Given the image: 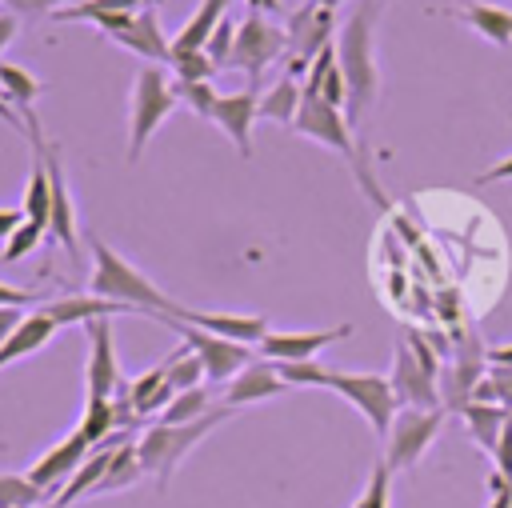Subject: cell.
Masks as SVG:
<instances>
[{"mask_svg": "<svg viewBox=\"0 0 512 508\" xmlns=\"http://www.w3.org/2000/svg\"><path fill=\"white\" fill-rule=\"evenodd\" d=\"M376 0H364L340 28V40H336V64L348 80V124L356 128L360 116L372 108L376 92H380V72H376Z\"/></svg>", "mask_w": 512, "mask_h": 508, "instance_id": "cell-1", "label": "cell"}, {"mask_svg": "<svg viewBox=\"0 0 512 508\" xmlns=\"http://www.w3.org/2000/svg\"><path fill=\"white\" fill-rule=\"evenodd\" d=\"M92 256H96V264H92V292L96 296H108V300H120V304H128V308H136V312H144L148 320L160 312V316H176L180 312V304L176 300H168L164 292H160V284H152L136 264H128L112 244H104L100 236H92Z\"/></svg>", "mask_w": 512, "mask_h": 508, "instance_id": "cell-2", "label": "cell"}, {"mask_svg": "<svg viewBox=\"0 0 512 508\" xmlns=\"http://www.w3.org/2000/svg\"><path fill=\"white\" fill-rule=\"evenodd\" d=\"M232 412H236V408L220 404V408H208V412H204L200 420H192V424H152V428L136 440V444H140L144 472L156 480L160 492H168V480H172V472L180 468V460H184L208 432H216Z\"/></svg>", "mask_w": 512, "mask_h": 508, "instance_id": "cell-3", "label": "cell"}, {"mask_svg": "<svg viewBox=\"0 0 512 508\" xmlns=\"http://www.w3.org/2000/svg\"><path fill=\"white\" fill-rule=\"evenodd\" d=\"M292 132H300V136H308V140H316V144H324V148H336V152L348 160V168L356 172V180L364 184V192H368L380 208L388 204V200H384V192L376 188L372 172L364 168L360 148H356V140H352V124H348V116H344L340 108L324 104L320 96H304V104H300V116H296Z\"/></svg>", "mask_w": 512, "mask_h": 508, "instance_id": "cell-4", "label": "cell"}, {"mask_svg": "<svg viewBox=\"0 0 512 508\" xmlns=\"http://www.w3.org/2000/svg\"><path fill=\"white\" fill-rule=\"evenodd\" d=\"M176 88L172 80L160 72V64H144L132 80V104H128V160H140L152 132L168 120V112L176 108Z\"/></svg>", "mask_w": 512, "mask_h": 508, "instance_id": "cell-5", "label": "cell"}, {"mask_svg": "<svg viewBox=\"0 0 512 508\" xmlns=\"http://www.w3.org/2000/svg\"><path fill=\"white\" fill-rule=\"evenodd\" d=\"M328 388L340 392L348 404L360 408V416L372 424V432L384 440L400 404H396V392H392V380L380 376V372H344V368H332L328 372Z\"/></svg>", "mask_w": 512, "mask_h": 508, "instance_id": "cell-6", "label": "cell"}, {"mask_svg": "<svg viewBox=\"0 0 512 508\" xmlns=\"http://www.w3.org/2000/svg\"><path fill=\"white\" fill-rule=\"evenodd\" d=\"M448 408H400L388 436H384V460L392 472H408L420 464L428 444L436 440Z\"/></svg>", "mask_w": 512, "mask_h": 508, "instance_id": "cell-7", "label": "cell"}, {"mask_svg": "<svg viewBox=\"0 0 512 508\" xmlns=\"http://www.w3.org/2000/svg\"><path fill=\"white\" fill-rule=\"evenodd\" d=\"M332 24H336V12L332 8H320L312 0H304L296 12H288V24H284V40H288V76H308L312 60L332 44ZM304 84V80H300Z\"/></svg>", "mask_w": 512, "mask_h": 508, "instance_id": "cell-8", "label": "cell"}, {"mask_svg": "<svg viewBox=\"0 0 512 508\" xmlns=\"http://www.w3.org/2000/svg\"><path fill=\"white\" fill-rule=\"evenodd\" d=\"M288 52V40H284V28L272 24L268 16L260 12H248L236 28V48H232V68H240L248 76V88L260 84V76L268 72L272 60H280Z\"/></svg>", "mask_w": 512, "mask_h": 508, "instance_id": "cell-9", "label": "cell"}, {"mask_svg": "<svg viewBox=\"0 0 512 508\" xmlns=\"http://www.w3.org/2000/svg\"><path fill=\"white\" fill-rule=\"evenodd\" d=\"M96 28H104L120 48L144 56V60H156V64H172V40L164 36V24H160V8L148 4L132 16H96L88 20Z\"/></svg>", "mask_w": 512, "mask_h": 508, "instance_id": "cell-10", "label": "cell"}, {"mask_svg": "<svg viewBox=\"0 0 512 508\" xmlns=\"http://www.w3.org/2000/svg\"><path fill=\"white\" fill-rule=\"evenodd\" d=\"M152 320H160L164 328L180 332V340L204 360V372H208V380H216V384L232 380L240 368L252 364V348H248V344L224 340V336H216V332H204V328H196V324H184V320H172V316H160V312H156Z\"/></svg>", "mask_w": 512, "mask_h": 508, "instance_id": "cell-11", "label": "cell"}, {"mask_svg": "<svg viewBox=\"0 0 512 508\" xmlns=\"http://www.w3.org/2000/svg\"><path fill=\"white\" fill-rule=\"evenodd\" d=\"M388 380H392V392H396V404L400 408H444L440 380L416 360V352L408 348V340H396Z\"/></svg>", "mask_w": 512, "mask_h": 508, "instance_id": "cell-12", "label": "cell"}, {"mask_svg": "<svg viewBox=\"0 0 512 508\" xmlns=\"http://www.w3.org/2000/svg\"><path fill=\"white\" fill-rule=\"evenodd\" d=\"M484 376H488V348H480V336L472 332L468 344L456 348V360L440 372V400H444V408L460 412L472 400V388Z\"/></svg>", "mask_w": 512, "mask_h": 508, "instance_id": "cell-13", "label": "cell"}, {"mask_svg": "<svg viewBox=\"0 0 512 508\" xmlns=\"http://www.w3.org/2000/svg\"><path fill=\"white\" fill-rule=\"evenodd\" d=\"M88 368H84V380H88V396H104L112 400L116 392H124L128 384L120 380V364H116V348H112V320H88Z\"/></svg>", "mask_w": 512, "mask_h": 508, "instance_id": "cell-14", "label": "cell"}, {"mask_svg": "<svg viewBox=\"0 0 512 508\" xmlns=\"http://www.w3.org/2000/svg\"><path fill=\"white\" fill-rule=\"evenodd\" d=\"M88 452H92V444H88V436L76 428L72 436H64L60 444H52V448H48L24 476H28L44 496H56V492L68 484V476L88 460Z\"/></svg>", "mask_w": 512, "mask_h": 508, "instance_id": "cell-15", "label": "cell"}, {"mask_svg": "<svg viewBox=\"0 0 512 508\" xmlns=\"http://www.w3.org/2000/svg\"><path fill=\"white\" fill-rule=\"evenodd\" d=\"M172 320H184V324H196V328L216 332V336H224V340L256 344V348H260V340L272 332V328H268V316H260V312H200V308H184V304H180V312H176Z\"/></svg>", "mask_w": 512, "mask_h": 508, "instance_id": "cell-16", "label": "cell"}, {"mask_svg": "<svg viewBox=\"0 0 512 508\" xmlns=\"http://www.w3.org/2000/svg\"><path fill=\"white\" fill-rule=\"evenodd\" d=\"M260 116V100H256V88H244V92H228L220 96L216 112H212V124L236 144L240 156H252V124Z\"/></svg>", "mask_w": 512, "mask_h": 508, "instance_id": "cell-17", "label": "cell"}, {"mask_svg": "<svg viewBox=\"0 0 512 508\" xmlns=\"http://www.w3.org/2000/svg\"><path fill=\"white\" fill-rule=\"evenodd\" d=\"M284 388H292V384L280 376V368H276L272 360H252L248 368H240V372L228 380L224 404H228V408H244V404H256V400H272V396H280Z\"/></svg>", "mask_w": 512, "mask_h": 508, "instance_id": "cell-18", "label": "cell"}, {"mask_svg": "<svg viewBox=\"0 0 512 508\" xmlns=\"http://www.w3.org/2000/svg\"><path fill=\"white\" fill-rule=\"evenodd\" d=\"M344 336H352V328L348 324H340V328H320V332H268L264 340H260V356L264 360H312L316 356V348H328V344H336V340H344Z\"/></svg>", "mask_w": 512, "mask_h": 508, "instance_id": "cell-19", "label": "cell"}, {"mask_svg": "<svg viewBox=\"0 0 512 508\" xmlns=\"http://www.w3.org/2000/svg\"><path fill=\"white\" fill-rule=\"evenodd\" d=\"M40 312L52 316L56 328H60V324H88V320H104V316H108V320H112V316H144V312H136V308L120 304V300L96 296V292H88V296H60V300L44 304Z\"/></svg>", "mask_w": 512, "mask_h": 508, "instance_id": "cell-20", "label": "cell"}, {"mask_svg": "<svg viewBox=\"0 0 512 508\" xmlns=\"http://www.w3.org/2000/svg\"><path fill=\"white\" fill-rule=\"evenodd\" d=\"M124 444V436L116 432V436H108L104 444H96L92 452H88V460L68 476V484L52 496V508H68V504H76V500H84V496H92L96 492V484L104 480V472H108V460H112V452Z\"/></svg>", "mask_w": 512, "mask_h": 508, "instance_id": "cell-21", "label": "cell"}, {"mask_svg": "<svg viewBox=\"0 0 512 508\" xmlns=\"http://www.w3.org/2000/svg\"><path fill=\"white\" fill-rule=\"evenodd\" d=\"M460 416H464V424H468V432H472V440L480 444V452H496V444H500V436H504V424H508V416H512V408H504V404H480V400H468L464 408H460Z\"/></svg>", "mask_w": 512, "mask_h": 508, "instance_id": "cell-22", "label": "cell"}, {"mask_svg": "<svg viewBox=\"0 0 512 508\" xmlns=\"http://www.w3.org/2000/svg\"><path fill=\"white\" fill-rule=\"evenodd\" d=\"M228 16V0H200V8L184 20V28L172 36V56L176 52H196L208 44V36L216 32V24Z\"/></svg>", "mask_w": 512, "mask_h": 508, "instance_id": "cell-23", "label": "cell"}, {"mask_svg": "<svg viewBox=\"0 0 512 508\" xmlns=\"http://www.w3.org/2000/svg\"><path fill=\"white\" fill-rule=\"evenodd\" d=\"M52 332H56L52 316H44V312L24 316V324H20V328L0 344V368H8V364H16V360L32 356L36 348H44V344L52 340Z\"/></svg>", "mask_w": 512, "mask_h": 508, "instance_id": "cell-24", "label": "cell"}, {"mask_svg": "<svg viewBox=\"0 0 512 508\" xmlns=\"http://www.w3.org/2000/svg\"><path fill=\"white\" fill-rule=\"evenodd\" d=\"M300 104H304V84L284 72V76L260 96V120H276V124L292 128L296 116H300Z\"/></svg>", "mask_w": 512, "mask_h": 508, "instance_id": "cell-25", "label": "cell"}, {"mask_svg": "<svg viewBox=\"0 0 512 508\" xmlns=\"http://www.w3.org/2000/svg\"><path fill=\"white\" fill-rule=\"evenodd\" d=\"M452 16H460L468 28H476L496 48H508L512 44V12L508 8H496V4H464Z\"/></svg>", "mask_w": 512, "mask_h": 508, "instance_id": "cell-26", "label": "cell"}, {"mask_svg": "<svg viewBox=\"0 0 512 508\" xmlns=\"http://www.w3.org/2000/svg\"><path fill=\"white\" fill-rule=\"evenodd\" d=\"M24 216L32 224H52V180H48V164L44 152L32 144V172H28V188H24Z\"/></svg>", "mask_w": 512, "mask_h": 508, "instance_id": "cell-27", "label": "cell"}, {"mask_svg": "<svg viewBox=\"0 0 512 508\" xmlns=\"http://www.w3.org/2000/svg\"><path fill=\"white\" fill-rule=\"evenodd\" d=\"M140 476H148V472H144V460H140V444L124 440V444L112 452V460H108V472H104V480L96 484V492H92V496H104V492H120V488L136 484Z\"/></svg>", "mask_w": 512, "mask_h": 508, "instance_id": "cell-28", "label": "cell"}, {"mask_svg": "<svg viewBox=\"0 0 512 508\" xmlns=\"http://www.w3.org/2000/svg\"><path fill=\"white\" fill-rule=\"evenodd\" d=\"M0 92H4V100L16 108V112H24V108H32L36 104V96L44 92V80H36L28 68H20V64H4L0 60Z\"/></svg>", "mask_w": 512, "mask_h": 508, "instance_id": "cell-29", "label": "cell"}, {"mask_svg": "<svg viewBox=\"0 0 512 508\" xmlns=\"http://www.w3.org/2000/svg\"><path fill=\"white\" fill-rule=\"evenodd\" d=\"M80 432L88 436V444H104L108 436L120 432V420H116V404L104 400V396H88L84 400V416H80Z\"/></svg>", "mask_w": 512, "mask_h": 508, "instance_id": "cell-30", "label": "cell"}, {"mask_svg": "<svg viewBox=\"0 0 512 508\" xmlns=\"http://www.w3.org/2000/svg\"><path fill=\"white\" fill-rule=\"evenodd\" d=\"M208 380V372H204V360L180 340V348L168 356V384L176 388V392H188V388H200Z\"/></svg>", "mask_w": 512, "mask_h": 508, "instance_id": "cell-31", "label": "cell"}, {"mask_svg": "<svg viewBox=\"0 0 512 508\" xmlns=\"http://www.w3.org/2000/svg\"><path fill=\"white\" fill-rule=\"evenodd\" d=\"M156 0H80L72 8H60L56 20H96V16H132Z\"/></svg>", "mask_w": 512, "mask_h": 508, "instance_id": "cell-32", "label": "cell"}, {"mask_svg": "<svg viewBox=\"0 0 512 508\" xmlns=\"http://www.w3.org/2000/svg\"><path fill=\"white\" fill-rule=\"evenodd\" d=\"M44 492L24 472H0V508H44Z\"/></svg>", "mask_w": 512, "mask_h": 508, "instance_id": "cell-33", "label": "cell"}, {"mask_svg": "<svg viewBox=\"0 0 512 508\" xmlns=\"http://www.w3.org/2000/svg\"><path fill=\"white\" fill-rule=\"evenodd\" d=\"M208 408H212V404H208V392H204V384H200V388L176 392L172 404L156 416V424H192V420H200Z\"/></svg>", "mask_w": 512, "mask_h": 508, "instance_id": "cell-34", "label": "cell"}, {"mask_svg": "<svg viewBox=\"0 0 512 508\" xmlns=\"http://www.w3.org/2000/svg\"><path fill=\"white\" fill-rule=\"evenodd\" d=\"M172 88H176L180 104H188L200 120H212V112L220 104V92L212 88V80H172Z\"/></svg>", "mask_w": 512, "mask_h": 508, "instance_id": "cell-35", "label": "cell"}, {"mask_svg": "<svg viewBox=\"0 0 512 508\" xmlns=\"http://www.w3.org/2000/svg\"><path fill=\"white\" fill-rule=\"evenodd\" d=\"M272 364H276V360H272ZM276 368H280V376H284L288 384H296V388H328V372H332V368H320L316 360H280Z\"/></svg>", "mask_w": 512, "mask_h": 508, "instance_id": "cell-36", "label": "cell"}, {"mask_svg": "<svg viewBox=\"0 0 512 508\" xmlns=\"http://www.w3.org/2000/svg\"><path fill=\"white\" fill-rule=\"evenodd\" d=\"M168 68L176 72V80H212V76L220 72V68L208 60L204 48H196V52H176Z\"/></svg>", "mask_w": 512, "mask_h": 508, "instance_id": "cell-37", "label": "cell"}, {"mask_svg": "<svg viewBox=\"0 0 512 508\" xmlns=\"http://www.w3.org/2000/svg\"><path fill=\"white\" fill-rule=\"evenodd\" d=\"M236 28L240 24H232L228 16L216 24V32L208 36V44H204V52H208V60L216 64V68H232V48H236Z\"/></svg>", "mask_w": 512, "mask_h": 508, "instance_id": "cell-38", "label": "cell"}, {"mask_svg": "<svg viewBox=\"0 0 512 508\" xmlns=\"http://www.w3.org/2000/svg\"><path fill=\"white\" fill-rule=\"evenodd\" d=\"M388 484H392V468H388V460H376L368 488L360 492V500L352 508H388Z\"/></svg>", "mask_w": 512, "mask_h": 508, "instance_id": "cell-39", "label": "cell"}, {"mask_svg": "<svg viewBox=\"0 0 512 508\" xmlns=\"http://www.w3.org/2000/svg\"><path fill=\"white\" fill-rule=\"evenodd\" d=\"M44 232H48L44 224L24 220V224H20V228H16V232L4 240V260H8V264H20V260H24V256H28V252L40 244V236H44Z\"/></svg>", "mask_w": 512, "mask_h": 508, "instance_id": "cell-40", "label": "cell"}, {"mask_svg": "<svg viewBox=\"0 0 512 508\" xmlns=\"http://www.w3.org/2000/svg\"><path fill=\"white\" fill-rule=\"evenodd\" d=\"M320 100L324 104H332V108H348V80H344V72H340V64L324 76V84H320Z\"/></svg>", "mask_w": 512, "mask_h": 508, "instance_id": "cell-41", "label": "cell"}, {"mask_svg": "<svg viewBox=\"0 0 512 508\" xmlns=\"http://www.w3.org/2000/svg\"><path fill=\"white\" fill-rule=\"evenodd\" d=\"M72 4H80V0H4V8L16 16H48V12H60Z\"/></svg>", "mask_w": 512, "mask_h": 508, "instance_id": "cell-42", "label": "cell"}, {"mask_svg": "<svg viewBox=\"0 0 512 508\" xmlns=\"http://www.w3.org/2000/svg\"><path fill=\"white\" fill-rule=\"evenodd\" d=\"M488 380L496 388V404L512 408V364H488Z\"/></svg>", "mask_w": 512, "mask_h": 508, "instance_id": "cell-43", "label": "cell"}, {"mask_svg": "<svg viewBox=\"0 0 512 508\" xmlns=\"http://www.w3.org/2000/svg\"><path fill=\"white\" fill-rule=\"evenodd\" d=\"M32 300H36V292H28V288H12V284L0 280V308H28Z\"/></svg>", "mask_w": 512, "mask_h": 508, "instance_id": "cell-44", "label": "cell"}, {"mask_svg": "<svg viewBox=\"0 0 512 508\" xmlns=\"http://www.w3.org/2000/svg\"><path fill=\"white\" fill-rule=\"evenodd\" d=\"M24 316H28L24 308H0V344H4L20 324H24Z\"/></svg>", "mask_w": 512, "mask_h": 508, "instance_id": "cell-45", "label": "cell"}, {"mask_svg": "<svg viewBox=\"0 0 512 508\" xmlns=\"http://www.w3.org/2000/svg\"><path fill=\"white\" fill-rule=\"evenodd\" d=\"M24 220H28L24 208H0V240H8Z\"/></svg>", "mask_w": 512, "mask_h": 508, "instance_id": "cell-46", "label": "cell"}, {"mask_svg": "<svg viewBox=\"0 0 512 508\" xmlns=\"http://www.w3.org/2000/svg\"><path fill=\"white\" fill-rule=\"evenodd\" d=\"M16 32H20V20H16V12H0V56H4V48L16 40Z\"/></svg>", "mask_w": 512, "mask_h": 508, "instance_id": "cell-47", "label": "cell"}, {"mask_svg": "<svg viewBox=\"0 0 512 508\" xmlns=\"http://www.w3.org/2000/svg\"><path fill=\"white\" fill-rule=\"evenodd\" d=\"M488 180H512V156H508V160H500V164H492L488 172H480V176H476V184H488Z\"/></svg>", "mask_w": 512, "mask_h": 508, "instance_id": "cell-48", "label": "cell"}, {"mask_svg": "<svg viewBox=\"0 0 512 508\" xmlns=\"http://www.w3.org/2000/svg\"><path fill=\"white\" fill-rule=\"evenodd\" d=\"M244 4H248V12H260V16H276V12H284L280 0H244Z\"/></svg>", "mask_w": 512, "mask_h": 508, "instance_id": "cell-49", "label": "cell"}, {"mask_svg": "<svg viewBox=\"0 0 512 508\" xmlns=\"http://www.w3.org/2000/svg\"><path fill=\"white\" fill-rule=\"evenodd\" d=\"M488 364H512V344H496V348H488Z\"/></svg>", "mask_w": 512, "mask_h": 508, "instance_id": "cell-50", "label": "cell"}, {"mask_svg": "<svg viewBox=\"0 0 512 508\" xmlns=\"http://www.w3.org/2000/svg\"><path fill=\"white\" fill-rule=\"evenodd\" d=\"M488 508H512V488L508 492H500V496H492V504Z\"/></svg>", "mask_w": 512, "mask_h": 508, "instance_id": "cell-51", "label": "cell"}, {"mask_svg": "<svg viewBox=\"0 0 512 508\" xmlns=\"http://www.w3.org/2000/svg\"><path fill=\"white\" fill-rule=\"evenodd\" d=\"M312 4H320V8H332V12H336V8L344 4V0H312Z\"/></svg>", "mask_w": 512, "mask_h": 508, "instance_id": "cell-52", "label": "cell"}, {"mask_svg": "<svg viewBox=\"0 0 512 508\" xmlns=\"http://www.w3.org/2000/svg\"><path fill=\"white\" fill-rule=\"evenodd\" d=\"M44 508H52V504H44Z\"/></svg>", "mask_w": 512, "mask_h": 508, "instance_id": "cell-53", "label": "cell"}]
</instances>
